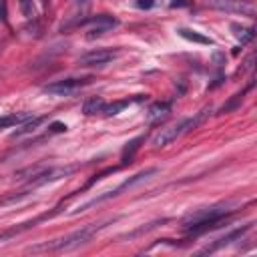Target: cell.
I'll return each mask as SVG.
<instances>
[{
  "label": "cell",
  "mask_w": 257,
  "mask_h": 257,
  "mask_svg": "<svg viewBox=\"0 0 257 257\" xmlns=\"http://www.w3.org/2000/svg\"><path fill=\"white\" fill-rule=\"evenodd\" d=\"M76 167L68 165V167H50V169H44V171H38V173H32L30 181H28V189H36V187H42L46 183H54V181H60L68 175L74 173Z\"/></svg>",
  "instance_id": "cell-5"
},
{
  "label": "cell",
  "mask_w": 257,
  "mask_h": 257,
  "mask_svg": "<svg viewBox=\"0 0 257 257\" xmlns=\"http://www.w3.org/2000/svg\"><path fill=\"white\" fill-rule=\"evenodd\" d=\"M241 100H243V92H241V94H235L227 104H223V106H221V112H229V110L237 108V106L241 104Z\"/></svg>",
  "instance_id": "cell-19"
},
{
  "label": "cell",
  "mask_w": 257,
  "mask_h": 257,
  "mask_svg": "<svg viewBox=\"0 0 257 257\" xmlns=\"http://www.w3.org/2000/svg\"><path fill=\"white\" fill-rule=\"evenodd\" d=\"M102 227H104V223H90V225H84L82 229L72 231V233H68V235L60 237V239L34 245L28 251L30 253H40V251H72V249H78V247L86 245Z\"/></svg>",
  "instance_id": "cell-2"
},
{
  "label": "cell",
  "mask_w": 257,
  "mask_h": 257,
  "mask_svg": "<svg viewBox=\"0 0 257 257\" xmlns=\"http://www.w3.org/2000/svg\"><path fill=\"white\" fill-rule=\"evenodd\" d=\"M229 205L227 203H219V205H211V207H201L195 209L191 213H187L183 217V229L191 235H201L207 233L211 229L221 227L223 219L229 215Z\"/></svg>",
  "instance_id": "cell-1"
},
{
  "label": "cell",
  "mask_w": 257,
  "mask_h": 257,
  "mask_svg": "<svg viewBox=\"0 0 257 257\" xmlns=\"http://www.w3.org/2000/svg\"><path fill=\"white\" fill-rule=\"evenodd\" d=\"M88 82H90V78H62V80L46 84L42 90L46 94H54V96H70V94L78 92L82 86H86Z\"/></svg>",
  "instance_id": "cell-6"
},
{
  "label": "cell",
  "mask_w": 257,
  "mask_h": 257,
  "mask_svg": "<svg viewBox=\"0 0 257 257\" xmlns=\"http://www.w3.org/2000/svg\"><path fill=\"white\" fill-rule=\"evenodd\" d=\"M118 56V50H110V48H96V50H90L86 54H82L78 58V64L80 66H104L108 64L110 60H114Z\"/></svg>",
  "instance_id": "cell-7"
},
{
  "label": "cell",
  "mask_w": 257,
  "mask_h": 257,
  "mask_svg": "<svg viewBox=\"0 0 257 257\" xmlns=\"http://www.w3.org/2000/svg\"><path fill=\"white\" fill-rule=\"evenodd\" d=\"M251 229V223L249 225H243V227H239V229H233L231 233H227V235H223V237H219L215 243H211V245H207L205 249H201L199 253H213V251H217V249H221V247H227L229 243H233V241H237V239H241L247 231Z\"/></svg>",
  "instance_id": "cell-9"
},
{
  "label": "cell",
  "mask_w": 257,
  "mask_h": 257,
  "mask_svg": "<svg viewBox=\"0 0 257 257\" xmlns=\"http://www.w3.org/2000/svg\"><path fill=\"white\" fill-rule=\"evenodd\" d=\"M157 173V169H147V171H141V173H137V175H133L131 179H126V181H122L116 189H112V191H106L104 195H100V197H94V199H90V201H86L84 205H80L78 209H76V213H80V211H88L90 207H94V205H100L102 201H106V199H112V197H116V195H120V191H124V189H131L133 185H137V183H141V181H145V179H149L151 175H155Z\"/></svg>",
  "instance_id": "cell-4"
},
{
  "label": "cell",
  "mask_w": 257,
  "mask_h": 257,
  "mask_svg": "<svg viewBox=\"0 0 257 257\" xmlns=\"http://www.w3.org/2000/svg\"><path fill=\"white\" fill-rule=\"evenodd\" d=\"M131 102H133V98H124V100H116V102L104 104V108H102V114H104V116H114V114H118L122 108H126Z\"/></svg>",
  "instance_id": "cell-15"
},
{
  "label": "cell",
  "mask_w": 257,
  "mask_h": 257,
  "mask_svg": "<svg viewBox=\"0 0 257 257\" xmlns=\"http://www.w3.org/2000/svg\"><path fill=\"white\" fill-rule=\"evenodd\" d=\"M205 116H207V108H205V110H201L199 114H195L193 118H185V120H181V122H175V124H171V126L163 128V131L155 137L153 145H155V147H167V145H171L173 141H177V139H179L181 135H185L187 131H191V128H195V126H199V124L205 120Z\"/></svg>",
  "instance_id": "cell-3"
},
{
  "label": "cell",
  "mask_w": 257,
  "mask_h": 257,
  "mask_svg": "<svg viewBox=\"0 0 257 257\" xmlns=\"http://www.w3.org/2000/svg\"><path fill=\"white\" fill-rule=\"evenodd\" d=\"M141 143H145V135H141V137H137V139H133V141H128L126 145H124V149H122V155H120V161L122 163H131V159L135 157V153L139 151V147H141Z\"/></svg>",
  "instance_id": "cell-13"
},
{
  "label": "cell",
  "mask_w": 257,
  "mask_h": 257,
  "mask_svg": "<svg viewBox=\"0 0 257 257\" xmlns=\"http://www.w3.org/2000/svg\"><path fill=\"white\" fill-rule=\"evenodd\" d=\"M213 6L219 10H225V12H239L245 16L255 14V6L251 0H215Z\"/></svg>",
  "instance_id": "cell-8"
},
{
  "label": "cell",
  "mask_w": 257,
  "mask_h": 257,
  "mask_svg": "<svg viewBox=\"0 0 257 257\" xmlns=\"http://www.w3.org/2000/svg\"><path fill=\"white\" fill-rule=\"evenodd\" d=\"M171 110V102H157L149 108V118H159Z\"/></svg>",
  "instance_id": "cell-18"
},
{
  "label": "cell",
  "mask_w": 257,
  "mask_h": 257,
  "mask_svg": "<svg viewBox=\"0 0 257 257\" xmlns=\"http://www.w3.org/2000/svg\"><path fill=\"white\" fill-rule=\"evenodd\" d=\"M179 36H183L185 40H191V42H197V44H213V40L209 36H203L199 34L197 30H189V28H179L177 30Z\"/></svg>",
  "instance_id": "cell-14"
},
{
  "label": "cell",
  "mask_w": 257,
  "mask_h": 257,
  "mask_svg": "<svg viewBox=\"0 0 257 257\" xmlns=\"http://www.w3.org/2000/svg\"><path fill=\"white\" fill-rule=\"evenodd\" d=\"M104 98L102 96H90V98H86L84 100V104H82V112L84 114H98V112H102V108H104Z\"/></svg>",
  "instance_id": "cell-12"
},
{
  "label": "cell",
  "mask_w": 257,
  "mask_h": 257,
  "mask_svg": "<svg viewBox=\"0 0 257 257\" xmlns=\"http://www.w3.org/2000/svg\"><path fill=\"white\" fill-rule=\"evenodd\" d=\"M18 4H20V10H22V14H24L26 18H30V16L34 14V4H32V0H18Z\"/></svg>",
  "instance_id": "cell-20"
},
{
  "label": "cell",
  "mask_w": 257,
  "mask_h": 257,
  "mask_svg": "<svg viewBox=\"0 0 257 257\" xmlns=\"http://www.w3.org/2000/svg\"><path fill=\"white\" fill-rule=\"evenodd\" d=\"M32 114L30 112H12V114H4L0 116V131L2 128H10V126H16V124H22L26 120H30Z\"/></svg>",
  "instance_id": "cell-11"
},
{
  "label": "cell",
  "mask_w": 257,
  "mask_h": 257,
  "mask_svg": "<svg viewBox=\"0 0 257 257\" xmlns=\"http://www.w3.org/2000/svg\"><path fill=\"white\" fill-rule=\"evenodd\" d=\"M44 122V116H32L30 120H26L24 124H22V128L20 131H16L12 137H22V135H28V133H32V131H36L40 124Z\"/></svg>",
  "instance_id": "cell-16"
},
{
  "label": "cell",
  "mask_w": 257,
  "mask_h": 257,
  "mask_svg": "<svg viewBox=\"0 0 257 257\" xmlns=\"http://www.w3.org/2000/svg\"><path fill=\"white\" fill-rule=\"evenodd\" d=\"M114 26H116V20H114L112 16L100 14V16H96V18H92V28L88 30L86 38H88V40H94V38L102 36L106 30H110V28H114Z\"/></svg>",
  "instance_id": "cell-10"
},
{
  "label": "cell",
  "mask_w": 257,
  "mask_h": 257,
  "mask_svg": "<svg viewBox=\"0 0 257 257\" xmlns=\"http://www.w3.org/2000/svg\"><path fill=\"white\" fill-rule=\"evenodd\" d=\"M135 4H137V8H141V10H149V8L155 6V0H137Z\"/></svg>",
  "instance_id": "cell-21"
},
{
  "label": "cell",
  "mask_w": 257,
  "mask_h": 257,
  "mask_svg": "<svg viewBox=\"0 0 257 257\" xmlns=\"http://www.w3.org/2000/svg\"><path fill=\"white\" fill-rule=\"evenodd\" d=\"M231 30H233V34L241 40V44L253 40V36H255V30H253V28H245V26H239V24H231Z\"/></svg>",
  "instance_id": "cell-17"
},
{
  "label": "cell",
  "mask_w": 257,
  "mask_h": 257,
  "mask_svg": "<svg viewBox=\"0 0 257 257\" xmlns=\"http://www.w3.org/2000/svg\"><path fill=\"white\" fill-rule=\"evenodd\" d=\"M66 131V124H62V122H52L50 124V133H64Z\"/></svg>",
  "instance_id": "cell-22"
}]
</instances>
